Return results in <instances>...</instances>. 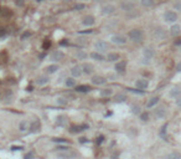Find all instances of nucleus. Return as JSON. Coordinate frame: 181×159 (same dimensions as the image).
I'll return each instance as SVG.
<instances>
[{
    "mask_svg": "<svg viewBox=\"0 0 181 159\" xmlns=\"http://www.w3.org/2000/svg\"><path fill=\"white\" fill-rule=\"evenodd\" d=\"M128 36L134 42H142L143 39H144V34H143V31L140 29H133V30H130Z\"/></svg>",
    "mask_w": 181,
    "mask_h": 159,
    "instance_id": "obj_1",
    "label": "nucleus"
},
{
    "mask_svg": "<svg viewBox=\"0 0 181 159\" xmlns=\"http://www.w3.org/2000/svg\"><path fill=\"white\" fill-rule=\"evenodd\" d=\"M110 41H112L113 44H115V45H124L125 42H127V37L123 36V35L115 34L110 37Z\"/></svg>",
    "mask_w": 181,
    "mask_h": 159,
    "instance_id": "obj_2",
    "label": "nucleus"
},
{
    "mask_svg": "<svg viewBox=\"0 0 181 159\" xmlns=\"http://www.w3.org/2000/svg\"><path fill=\"white\" fill-rule=\"evenodd\" d=\"M120 9L125 12H131L134 9H135V4L133 1H123L120 4Z\"/></svg>",
    "mask_w": 181,
    "mask_h": 159,
    "instance_id": "obj_3",
    "label": "nucleus"
},
{
    "mask_svg": "<svg viewBox=\"0 0 181 159\" xmlns=\"http://www.w3.org/2000/svg\"><path fill=\"white\" fill-rule=\"evenodd\" d=\"M94 47H96V50L98 52H107L108 51V44L106 41H103V40H99V41H97L96 44H94Z\"/></svg>",
    "mask_w": 181,
    "mask_h": 159,
    "instance_id": "obj_4",
    "label": "nucleus"
},
{
    "mask_svg": "<svg viewBox=\"0 0 181 159\" xmlns=\"http://www.w3.org/2000/svg\"><path fill=\"white\" fill-rule=\"evenodd\" d=\"M90 82H92L93 85H96V86H102L107 82V78L103 77V76H99V75H94V76H92Z\"/></svg>",
    "mask_w": 181,
    "mask_h": 159,
    "instance_id": "obj_5",
    "label": "nucleus"
},
{
    "mask_svg": "<svg viewBox=\"0 0 181 159\" xmlns=\"http://www.w3.org/2000/svg\"><path fill=\"white\" fill-rule=\"evenodd\" d=\"M63 57H65V54L61 50H56V51H53L50 55V60H51L52 62H57V61L63 60Z\"/></svg>",
    "mask_w": 181,
    "mask_h": 159,
    "instance_id": "obj_6",
    "label": "nucleus"
},
{
    "mask_svg": "<svg viewBox=\"0 0 181 159\" xmlns=\"http://www.w3.org/2000/svg\"><path fill=\"white\" fill-rule=\"evenodd\" d=\"M57 157H58V158H76V157H77V153H74L72 150L67 149V150H61V152H58V153H57Z\"/></svg>",
    "mask_w": 181,
    "mask_h": 159,
    "instance_id": "obj_7",
    "label": "nucleus"
},
{
    "mask_svg": "<svg viewBox=\"0 0 181 159\" xmlns=\"http://www.w3.org/2000/svg\"><path fill=\"white\" fill-rule=\"evenodd\" d=\"M117 10V8L112 4H107V5H103L102 6V14L103 15H112L114 14Z\"/></svg>",
    "mask_w": 181,
    "mask_h": 159,
    "instance_id": "obj_8",
    "label": "nucleus"
},
{
    "mask_svg": "<svg viewBox=\"0 0 181 159\" xmlns=\"http://www.w3.org/2000/svg\"><path fill=\"white\" fill-rule=\"evenodd\" d=\"M164 20L166 23H175L176 20H177V15H176V12L174 11H166L164 14Z\"/></svg>",
    "mask_w": 181,
    "mask_h": 159,
    "instance_id": "obj_9",
    "label": "nucleus"
},
{
    "mask_svg": "<svg viewBox=\"0 0 181 159\" xmlns=\"http://www.w3.org/2000/svg\"><path fill=\"white\" fill-rule=\"evenodd\" d=\"M29 129H30V133H36L41 129V122L39 119H35L34 122H31L29 124Z\"/></svg>",
    "mask_w": 181,
    "mask_h": 159,
    "instance_id": "obj_10",
    "label": "nucleus"
},
{
    "mask_svg": "<svg viewBox=\"0 0 181 159\" xmlns=\"http://www.w3.org/2000/svg\"><path fill=\"white\" fill-rule=\"evenodd\" d=\"M125 68H127V62L125 61H117V63L114 65V70L118 74H124Z\"/></svg>",
    "mask_w": 181,
    "mask_h": 159,
    "instance_id": "obj_11",
    "label": "nucleus"
},
{
    "mask_svg": "<svg viewBox=\"0 0 181 159\" xmlns=\"http://www.w3.org/2000/svg\"><path fill=\"white\" fill-rule=\"evenodd\" d=\"M94 23H96V19H94V16H92V15H87V16H85L83 20H82V24H83L85 26H87V28L94 25Z\"/></svg>",
    "mask_w": 181,
    "mask_h": 159,
    "instance_id": "obj_12",
    "label": "nucleus"
},
{
    "mask_svg": "<svg viewBox=\"0 0 181 159\" xmlns=\"http://www.w3.org/2000/svg\"><path fill=\"white\" fill-rule=\"evenodd\" d=\"M82 74H83V70H82V66H79V65H76V66H73L71 68V75L73 76L74 78L82 76Z\"/></svg>",
    "mask_w": 181,
    "mask_h": 159,
    "instance_id": "obj_13",
    "label": "nucleus"
},
{
    "mask_svg": "<svg viewBox=\"0 0 181 159\" xmlns=\"http://www.w3.org/2000/svg\"><path fill=\"white\" fill-rule=\"evenodd\" d=\"M154 35H155V37L158 40H164L166 37V32H165L164 29H161V28L155 29L154 30Z\"/></svg>",
    "mask_w": 181,
    "mask_h": 159,
    "instance_id": "obj_14",
    "label": "nucleus"
},
{
    "mask_svg": "<svg viewBox=\"0 0 181 159\" xmlns=\"http://www.w3.org/2000/svg\"><path fill=\"white\" fill-rule=\"evenodd\" d=\"M76 91L79 92V93H88V92L92 91V87L88 85H78L76 86Z\"/></svg>",
    "mask_w": 181,
    "mask_h": 159,
    "instance_id": "obj_15",
    "label": "nucleus"
},
{
    "mask_svg": "<svg viewBox=\"0 0 181 159\" xmlns=\"http://www.w3.org/2000/svg\"><path fill=\"white\" fill-rule=\"evenodd\" d=\"M48 82H50L48 76H39V77L36 78V85L37 86H45V85H47Z\"/></svg>",
    "mask_w": 181,
    "mask_h": 159,
    "instance_id": "obj_16",
    "label": "nucleus"
},
{
    "mask_svg": "<svg viewBox=\"0 0 181 159\" xmlns=\"http://www.w3.org/2000/svg\"><path fill=\"white\" fill-rule=\"evenodd\" d=\"M135 86H136V88L145 90V88H148V86H149V82H148V80L140 78V80H138V81L135 82Z\"/></svg>",
    "mask_w": 181,
    "mask_h": 159,
    "instance_id": "obj_17",
    "label": "nucleus"
},
{
    "mask_svg": "<svg viewBox=\"0 0 181 159\" xmlns=\"http://www.w3.org/2000/svg\"><path fill=\"white\" fill-rule=\"evenodd\" d=\"M56 124L58 125V127H65V125L67 124V117L63 116V114L58 116L56 118Z\"/></svg>",
    "mask_w": 181,
    "mask_h": 159,
    "instance_id": "obj_18",
    "label": "nucleus"
},
{
    "mask_svg": "<svg viewBox=\"0 0 181 159\" xmlns=\"http://www.w3.org/2000/svg\"><path fill=\"white\" fill-rule=\"evenodd\" d=\"M82 70H83V74L85 75H92L93 71H94V67H93V65H90V63H85V65L82 66Z\"/></svg>",
    "mask_w": 181,
    "mask_h": 159,
    "instance_id": "obj_19",
    "label": "nucleus"
},
{
    "mask_svg": "<svg viewBox=\"0 0 181 159\" xmlns=\"http://www.w3.org/2000/svg\"><path fill=\"white\" fill-rule=\"evenodd\" d=\"M119 60V54H117V52H109L107 55V61H109V62H117Z\"/></svg>",
    "mask_w": 181,
    "mask_h": 159,
    "instance_id": "obj_20",
    "label": "nucleus"
},
{
    "mask_svg": "<svg viewBox=\"0 0 181 159\" xmlns=\"http://www.w3.org/2000/svg\"><path fill=\"white\" fill-rule=\"evenodd\" d=\"M90 57L94 60V61H99V62H102V61H104V56L102 55V52H92L90 54Z\"/></svg>",
    "mask_w": 181,
    "mask_h": 159,
    "instance_id": "obj_21",
    "label": "nucleus"
},
{
    "mask_svg": "<svg viewBox=\"0 0 181 159\" xmlns=\"http://www.w3.org/2000/svg\"><path fill=\"white\" fill-rule=\"evenodd\" d=\"M181 32V26L180 25H172L171 26V29H170V34L172 35V36H177V35H180Z\"/></svg>",
    "mask_w": 181,
    "mask_h": 159,
    "instance_id": "obj_22",
    "label": "nucleus"
},
{
    "mask_svg": "<svg viewBox=\"0 0 181 159\" xmlns=\"http://www.w3.org/2000/svg\"><path fill=\"white\" fill-rule=\"evenodd\" d=\"M154 50L151 49V47H147V49H144V51H143V55H144V57L145 58H153V56H154Z\"/></svg>",
    "mask_w": 181,
    "mask_h": 159,
    "instance_id": "obj_23",
    "label": "nucleus"
},
{
    "mask_svg": "<svg viewBox=\"0 0 181 159\" xmlns=\"http://www.w3.org/2000/svg\"><path fill=\"white\" fill-rule=\"evenodd\" d=\"M154 113H155V117H156V118H163V117H165V114H166V111H165V108L159 107L154 111Z\"/></svg>",
    "mask_w": 181,
    "mask_h": 159,
    "instance_id": "obj_24",
    "label": "nucleus"
},
{
    "mask_svg": "<svg viewBox=\"0 0 181 159\" xmlns=\"http://www.w3.org/2000/svg\"><path fill=\"white\" fill-rule=\"evenodd\" d=\"M128 100V97H127V95H124V93H118V95H115V97H114V101L117 103H123L125 102Z\"/></svg>",
    "mask_w": 181,
    "mask_h": 159,
    "instance_id": "obj_25",
    "label": "nucleus"
},
{
    "mask_svg": "<svg viewBox=\"0 0 181 159\" xmlns=\"http://www.w3.org/2000/svg\"><path fill=\"white\" fill-rule=\"evenodd\" d=\"M57 71H58V66H57L56 63L50 65V66H47V67H46V74H48V75L55 74V72H57Z\"/></svg>",
    "mask_w": 181,
    "mask_h": 159,
    "instance_id": "obj_26",
    "label": "nucleus"
},
{
    "mask_svg": "<svg viewBox=\"0 0 181 159\" xmlns=\"http://www.w3.org/2000/svg\"><path fill=\"white\" fill-rule=\"evenodd\" d=\"M65 85L67 86V87H76V80H74V77L72 76V77H67V78L65 80Z\"/></svg>",
    "mask_w": 181,
    "mask_h": 159,
    "instance_id": "obj_27",
    "label": "nucleus"
},
{
    "mask_svg": "<svg viewBox=\"0 0 181 159\" xmlns=\"http://www.w3.org/2000/svg\"><path fill=\"white\" fill-rule=\"evenodd\" d=\"M26 129H29V122L27 121H21V122L19 123V131L25 132Z\"/></svg>",
    "mask_w": 181,
    "mask_h": 159,
    "instance_id": "obj_28",
    "label": "nucleus"
},
{
    "mask_svg": "<svg viewBox=\"0 0 181 159\" xmlns=\"http://www.w3.org/2000/svg\"><path fill=\"white\" fill-rule=\"evenodd\" d=\"M180 95H181V90L180 88H177V87L172 88V90L170 91V97H172V98H177Z\"/></svg>",
    "mask_w": 181,
    "mask_h": 159,
    "instance_id": "obj_29",
    "label": "nucleus"
},
{
    "mask_svg": "<svg viewBox=\"0 0 181 159\" xmlns=\"http://www.w3.org/2000/svg\"><path fill=\"white\" fill-rule=\"evenodd\" d=\"M159 100H160L159 97H153V98H150V100H149V102L147 103V107H148V108L154 107V106H155V104L159 102Z\"/></svg>",
    "mask_w": 181,
    "mask_h": 159,
    "instance_id": "obj_30",
    "label": "nucleus"
},
{
    "mask_svg": "<svg viewBox=\"0 0 181 159\" xmlns=\"http://www.w3.org/2000/svg\"><path fill=\"white\" fill-rule=\"evenodd\" d=\"M113 95V90L112 88H104V90H101V96L102 97H109Z\"/></svg>",
    "mask_w": 181,
    "mask_h": 159,
    "instance_id": "obj_31",
    "label": "nucleus"
},
{
    "mask_svg": "<svg viewBox=\"0 0 181 159\" xmlns=\"http://www.w3.org/2000/svg\"><path fill=\"white\" fill-rule=\"evenodd\" d=\"M76 57H77L78 60H86V58L88 57V55H87L85 51H82V50H78V51L76 52Z\"/></svg>",
    "mask_w": 181,
    "mask_h": 159,
    "instance_id": "obj_32",
    "label": "nucleus"
},
{
    "mask_svg": "<svg viewBox=\"0 0 181 159\" xmlns=\"http://www.w3.org/2000/svg\"><path fill=\"white\" fill-rule=\"evenodd\" d=\"M56 102H57L58 106H66V104L68 103V100L66 98V97H60V98H57Z\"/></svg>",
    "mask_w": 181,
    "mask_h": 159,
    "instance_id": "obj_33",
    "label": "nucleus"
},
{
    "mask_svg": "<svg viewBox=\"0 0 181 159\" xmlns=\"http://www.w3.org/2000/svg\"><path fill=\"white\" fill-rule=\"evenodd\" d=\"M82 125H72L71 128H69V132L71 133H79V132H82Z\"/></svg>",
    "mask_w": 181,
    "mask_h": 159,
    "instance_id": "obj_34",
    "label": "nucleus"
},
{
    "mask_svg": "<svg viewBox=\"0 0 181 159\" xmlns=\"http://www.w3.org/2000/svg\"><path fill=\"white\" fill-rule=\"evenodd\" d=\"M142 5L145 8H150L154 5V0H142Z\"/></svg>",
    "mask_w": 181,
    "mask_h": 159,
    "instance_id": "obj_35",
    "label": "nucleus"
},
{
    "mask_svg": "<svg viewBox=\"0 0 181 159\" xmlns=\"http://www.w3.org/2000/svg\"><path fill=\"white\" fill-rule=\"evenodd\" d=\"M86 8L85 4H76V5L72 8V10H74V11H81V10H83Z\"/></svg>",
    "mask_w": 181,
    "mask_h": 159,
    "instance_id": "obj_36",
    "label": "nucleus"
},
{
    "mask_svg": "<svg viewBox=\"0 0 181 159\" xmlns=\"http://www.w3.org/2000/svg\"><path fill=\"white\" fill-rule=\"evenodd\" d=\"M131 113H133V114H140V113H142L140 107H139V106H136V104H134V106L131 107Z\"/></svg>",
    "mask_w": 181,
    "mask_h": 159,
    "instance_id": "obj_37",
    "label": "nucleus"
},
{
    "mask_svg": "<svg viewBox=\"0 0 181 159\" xmlns=\"http://www.w3.org/2000/svg\"><path fill=\"white\" fill-rule=\"evenodd\" d=\"M140 119H142L143 122H148L149 121V113L148 112H142L140 113Z\"/></svg>",
    "mask_w": 181,
    "mask_h": 159,
    "instance_id": "obj_38",
    "label": "nucleus"
},
{
    "mask_svg": "<svg viewBox=\"0 0 181 159\" xmlns=\"http://www.w3.org/2000/svg\"><path fill=\"white\" fill-rule=\"evenodd\" d=\"M30 36H31V32H30V31H25V32H23V35L20 36V40H21V41H25V40L27 39V37H30Z\"/></svg>",
    "mask_w": 181,
    "mask_h": 159,
    "instance_id": "obj_39",
    "label": "nucleus"
},
{
    "mask_svg": "<svg viewBox=\"0 0 181 159\" xmlns=\"http://www.w3.org/2000/svg\"><path fill=\"white\" fill-rule=\"evenodd\" d=\"M166 127H168V124H165L164 127L161 128V131H160V136L163 137L165 141H168V139H166Z\"/></svg>",
    "mask_w": 181,
    "mask_h": 159,
    "instance_id": "obj_40",
    "label": "nucleus"
},
{
    "mask_svg": "<svg viewBox=\"0 0 181 159\" xmlns=\"http://www.w3.org/2000/svg\"><path fill=\"white\" fill-rule=\"evenodd\" d=\"M128 91L134 92V93H139V95H143V93H144V90H140V88H138V90H135V88H128Z\"/></svg>",
    "mask_w": 181,
    "mask_h": 159,
    "instance_id": "obj_41",
    "label": "nucleus"
},
{
    "mask_svg": "<svg viewBox=\"0 0 181 159\" xmlns=\"http://www.w3.org/2000/svg\"><path fill=\"white\" fill-rule=\"evenodd\" d=\"M174 9H175V10H180V11H181V0L174 3Z\"/></svg>",
    "mask_w": 181,
    "mask_h": 159,
    "instance_id": "obj_42",
    "label": "nucleus"
},
{
    "mask_svg": "<svg viewBox=\"0 0 181 159\" xmlns=\"http://www.w3.org/2000/svg\"><path fill=\"white\" fill-rule=\"evenodd\" d=\"M52 141L56 143H67V139H65V138H53Z\"/></svg>",
    "mask_w": 181,
    "mask_h": 159,
    "instance_id": "obj_43",
    "label": "nucleus"
},
{
    "mask_svg": "<svg viewBox=\"0 0 181 159\" xmlns=\"http://www.w3.org/2000/svg\"><path fill=\"white\" fill-rule=\"evenodd\" d=\"M15 4H16V6H19V8H23V6L25 5V0H15Z\"/></svg>",
    "mask_w": 181,
    "mask_h": 159,
    "instance_id": "obj_44",
    "label": "nucleus"
},
{
    "mask_svg": "<svg viewBox=\"0 0 181 159\" xmlns=\"http://www.w3.org/2000/svg\"><path fill=\"white\" fill-rule=\"evenodd\" d=\"M24 147H21V145H12L11 147V150L12 152H16V150H23Z\"/></svg>",
    "mask_w": 181,
    "mask_h": 159,
    "instance_id": "obj_45",
    "label": "nucleus"
},
{
    "mask_svg": "<svg viewBox=\"0 0 181 159\" xmlns=\"http://www.w3.org/2000/svg\"><path fill=\"white\" fill-rule=\"evenodd\" d=\"M34 155H35L34 152H29V153H26L25 155H24V158H25V159H30V158H32Z\"/></svg>",
    "mask_w": 181,
    "mask_h": 159,
    "instance_id": "obj_46",
    "label": "nucleus"
},
{
    "mask_svg": "<svg viewBox=\"0 0 181 159\" xmlns=\"http://www.w3.org/2000/svg\"><path fill=\"white\" fill-rule=\"evenodd\" d=\"M78 142L81 143V144H85V143H88L89 141H88L86 137H82V138H79V139H78Z\"/></svg>",
    "mask_w": 181,
    "mask_h": 159,
    "instance_id": "obj_47",
    "label": "nucleus"
},
{
    "mask_svg": "<svg viewBox=\"0 0 181 159\" xmlns=\"http://www.w3.org/2000/svg\"><path fill=\"white\" fill-rule=\"evenodd\" d=\"M93 32V30H83V31H78V34H81V35H85V34H92Z\"/></svg>",
    "mask_w": 181,
    "mask_h": 159,
    "instance_id": "obj_48",
    "label": "nucleus"
},
{
    "mask_svg": "<svg viewBox=\"0 0 181 159\" xmlns=\"http://www.w3.org/2000/svg\"><path fill=\"white\" fill-rule=\"evenodd\" d=\"M104 141V137L103 136H99L98 138H97V141H96V143L97 144H102V142Z\"/></svg>",
    "mask_w": 181,
    "mask_h": 159,
    "instance_id": "obj_49",
    "label": "nucleus"
},
{
    "mask_svg": "<svg viewBox=\"0 0 181 159\" xmlns=\"http://www.w3.org/2000/svg\"><path fill=\"white\" fill-rule=\"evenodd\" d=\"M68 148L65 147V145H58V147L56 148V150H58V152H61V150H67Z\"/></svg>",
    "mask_w": 181,
    "mask_h": 159,
    "instance_id": "obj_50",
    "label": "nucleus"
},
{
    "mask_svg": "<svg viewBox=\"0 0 181 159\" xmlns=\"http://www.w3.org/2000/svg\"><path fill=\"white\" fill-rule=\"evenodd\" d=\"M60 45L61 46H68V40L67 39H63L61 42H60Z\"/></svg>",
    "mask_w": 181,
    "mask_h": 159,
    "instance_id": "obj_51",
    "label": "nucleus"
},
{
    "mask_svg": "<svg viewBox=\"0 0 181 159\" xmlns=\"http://www.w3.org/2000/svg\"><path fill=\"white\" fill-rule=\"evenodd\" d=\"M50 46H51V42H50V41H48V40H46L45 41V44H44V49H47V47H50Z\"/></svg>",
    "mask_w": 181,
    "mask_h": 159,
    "instance_id": "obj_52",
    "label": "nucleus"
},
{
    "mask_svg": "<svg viewBox=\"0 0 181 159\" xmlns=\"http://www.w3.org/2000/svg\"><path fill=\"white\" fill-rule=\"evenodd\" d=\"M169 157H170V158H180V155H179V154H176V153H174V154H170Z\"/></svg>",
    "mask_w": 181,
    "mask_h": 159,
    "instance_id": "obj_53",
    "label": "nucleus"
},
{
    "mask_svg": "<svg viewBox=\"0 0 181 159\" xmlns=\"http://www.w3.org/2000/svg\"><path fill=\"white\" fill-rule=\"evenodd\" d=\"M176 103H177V106L181 107V97H177V100H176Z\"/></svg>",
    "mask_w": 181,
    "mask_h": 159,
    "instance_id": "obj_54",
    "label": "nucleus"
},
{
    "mask_svg": "<svg viewBox=\"0 0 181 159\" xmlns=\"http://www.w3.org/2000/svg\"><path fill=\"white\" fill-rule=\"evenodd\" d=\"M176 70H177V71H179V72H181V62L179 63V65H177V66H176Z\"/></svg>",
    "mask_w": 181,
    "mask_h": 159,
    "instance_id": "obj_55",
    "label": "nucleus"
},
{
    "mask_svg": "<svg viewBox=\"0 0 181 159\" xmlns=\"http://www.w3.org/2000/svg\"><path fill=\"white\" fill-rule=\"evenodd\" d=\"M5 29H1V31H0V36H3V35H5Z\"/></svg>",
    "mask_w": 181,
    "mask_h": 159,
    "instance_id": "obj_56",
    "label": "nucleus"
},
{
    "mask_svg": "<svg viewBox=\"0 0 181 159\" xmlns=\"http://www.w3.org/2000/svg\"><path fill=\"white\" fill-rule=\"evenodd\" d=\"M108 78L114 80V78H115V75H108Z\"/></svg>",
    "mask_w": 181,
    "mask_h": 159,
    "instance_id": "obj_57",
    "label": "nucleus"
},
{
    "mask_svg": "<svg viewBox=\"0 0 181 159\" xmlns=\"http://www.w3.org/2000/svg\"><path fill=\"white\" fill-rule=\"evenodd\" d=\"M26 91H27V92H31V91H32V87H31V86H30V87H26Z\"/></svg>",
    "mask_w": 181,
    "mask_h": 159,
    "instance_id": "obj_58",
    "label": "nucleus"
},
{
    "mask_svg": "<svg viewBox=\"0 0 181 159\" xmlns=\"http://www.w3.org/2000/svg\"><path fill=\"white\" fill-rule=\"evenodd\" d=\"M63 1H68V3H69V1H71V0H63Z\"/></svg>",
    "mask_w": 181,
    "mask_h": 159,
    "instance_id": "obj_59",
    "label": "nucleus"
},
{
    "mask_svg": "<svg viewBox=\"0 0 181 159\" xmlns=\"http://www.w3.org/2000/svg\"><path fill=\"white\" fill-rule=\"evenodd\" d=\"M37 1H42V0H37Z\"/></svg>",
    "mask_w": 181,
    "mask_h": 159,
    "instance_id": "obj_60",
    "label": "nucleus"
}]
</instances>
